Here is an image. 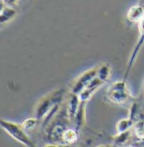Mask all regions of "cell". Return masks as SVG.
Listing matches in <instances>:
<instances>
[{"label":"cell","instance_id":"obj_13","mask_svg":"<svg viewBox=\"0 0 144 147\" xmlns=\"http://www.w3.org/2000/svg\"><path fill=\"white\" fill-rule=\"evenodd\" d=\"M134 123H135V122L131 118H127L121 119L116 123V131L117 133H123L128 131L134 126Z\"/></svg>","mask_w":144,"mask_h":147},{"label":"cell","instance_id":"obj_7","mask_svg":"<svg viewBox=\"0 0 144 147\" xmlns=\"http://www.w3.org/2000/svg\"><path fill=\"white\" fill-rule=\"evenodd\" d=\"M127 15L130 22L138 24L144 19V7L143 5H134L130 8Z\"/></svg>","mask_w":144,"mask_h":147},{"label":"cell","instance_id":"obj_3","mask_svg":"<svg viewBox=\"0 0 144 147\" xmlns=\"http://www.w3.org/2000/svg\"><path fill=\"white\" fill-rule=\"evenodd\" d=\"M98 69L99 67H95L89 70H87L86 72L82 74L75 81L73 86L72 88V93L79 95L84 89L86 88V86L90 83V81L96 77L97 74H98Z\"/></svg>","mask_w":144,"mask_h":147},{"label":"cell","instance_id":"obj_10","mask_svg":"<svg viewBox=\"0 0 144 147\" xmlns=\"http://www.w3.org/2000/svg\"><path fill=\"white\" fill-rule=\"evenodd\" d=\"M16 15V10L15 8H10L4 6L2 4L1 8V13H0V22L1 24H4L6 22H9Z\"/></svg>","mask_w":144,"mask_h":147},{"label":"cell","instance_id":"obj_8","mask_svg":"<svg viewBox=\"0 0 144 147\" xmlns=\"http://www.w3.org/2000/svg\"><path fill=\"white\" fill-rule=\"evenodd\" d=\"M66 129H66L65 124L61 123H57L52 125L51 130L49 131L48 136L50 140H53L54 142H58L61 140L62 141V135Z\"/></svg>","mask_w":144,"mask_h":147},{"label":"cell","instance_id":"obj_17","mask_svg":"<svg viewBox=\"0 0 144 147\" xmlns=\"http://www.w3.org/2000/svg\"><path fill=\"white\" fill-rule=\"evenodd\" d=\"M37 120H38V119L36 118H28V119L25 120L21 125H22L23 129H24L26 132H29V131H31V130L36 126Z\"/></svg>","mask_w":144,"mask_h":147},{"label":"cell","instance_id":"obj_1","mask_svg":"<svg viewBox=\"0 0 144 147\" xmlns=\"http://www.w3.org/2000/svg\"><path fill=\"white\" fill-rule=\"evenodd\" d=\"M105 98L108 102L119 106H125L133 100L125 80L111 84L105 92Z\"/></svg>","mask_w":144,"mask_h":147},{"label":"cell","instance_id":"obj_9","mask_svg":"<svg viewBox=\"0 0 144 147\" xmlns=\"http://www.w3.org/2000/svg\"><path fill=\"white\" fill-rule=\"evenodd\" d=\"M133 134L136 137V144L144 146V119L139 120L135 123L133 126Z\"/></svg>","mask_w":144,"mask_h":147},{"label":"cell","instance_id":"obj_18","mask_svg":"<svg viewBox=\"0 0 144 147\" xmlns=\"http://www.w3.org/2000/svg\"><path fill=\"white\" fill-rule=\"evenodd\" d=\"M19 3V0H2V4L7 7L15 8Z\"/></svg>","mask_w":144,"mask_h":147},{"label":"cell","instance_id":"obj_11","mask_svg":"<svg viewBox=\"0 0 144 147\" xmlns=\"http://www.w3.org/2000/svg\"><path fill=\"white\" fill-rule=\"evenodd\" d=\"M77 129H67L62 135V141L64 144L67 145H72L75 144L78 140V134Z\"/></svg>","mask_w":144,"mask_h":147},{"label":"cell","instance_id":"obj_4","mask_svg":"<svg viewBox=\"0 0 144 147\" xmlns=\"http://www.w3.org/2000/svg\"><path fill=\"white\" fill-rule=\"evenodd\" d=\"M138 26H139V30H140V35H139V37H138V40L137 42V44L135 46V47H134V49L132 51V53L131 55V58L129 59V63H128V67H127V71L126 77H127V74L130 71V69L132 68L136 59H137L139 53H140V50L142 49V47H143L144 45V19L138 23Z\"/></svg>","mask_w":144,"mask_h":147},{"label":"cell","instance_id":"obj_15","mask_svg":"<svg viewBox=\"0 0 144 147\" xmlns=\"http://www.w3.org/2000/svg\"><path fill=\"white\" fill-rule=\"evenodd\" d=\"M111 73V70L110 65L109 64H102L98 69L97 76H99L103 81H104L106 83L110 80Z\"/></svg>","mask_w":144,"mask_h":147},{"label":"cell","instance_id":"obj_16","mask_svg":"<svg viewBox=\"0 0 144 147\" xmlns=\"http://www.w3.org/2000/svg\"><path fill=\"white\" fill-rule=\"evenodd\" d=\"M141 114H142V111L141 108L139 107V105L137 103L133 102L131 104V109H130V118H131L135 123L142 120L141 118Z\"/></svg>","mask_w":144,"mask_h":147},{"label":"cell","instance_id":"obj_5","mask_svg":"<svg viewBox=\"0 0 144 147\" xmlns=\"http://www.w3.org/2000/svg\"><path fill=\"white\" fill-rule=\"evenodd\" d=\"M104 84H105V82L103 81L99 76L96 75V77H94L90 81V83L87 86L86 88L78 95L80 100L84 101V102H87L88 100H89L91 98V96H93V94Z\"/></svg>","mask_w":144,"mask_h":147},{"label":"cell","instance_id":"obj_2","mask_svg":"<svg viewBox=\"0 0 144 147\" xmlns=\"http://www.w3.org/2000/svg\"><path fill=\"white\" fill-rule=\"evenodd\" d=\"M2 129H3L14 140H17L25 146H34L33 141L30 140L27 132L23 129L22 125L15 123L13 122L2 119L0 122Z\"/></svg>","mask_w":144,"mask_h":147},{"label":"cell","instance_id":"obj_14","mask_svg":"<svg viewBox=\"0 0 144 147\" xmlns=\"http://www.w3.org/2000/svg\"><path fill=\"white\" fill-rule=\"evenodd\" d=\"M130 138H131V129L126 132L118 133L117 135L114 138L113 144L115 146H121L127 145L128 143Z\"/></svg>","mask_w":144,"mask_h":147},{"label":"cell","instance_id":"obj_6","mask_svg":"<svg viewBox=\"0 0 144 147\" xmlns=\"http://www.w3.org/2000/svg\"><path fill=\"white\" fill-rule=\"evenodd\" d=\"M80 104H81V100L79 98V96L72 93L68 99V102L67 106V113L70 120H74L75 116L79 109Z\"/></svg>","mask_w":144,"mask_h":147},{"label":"cell","instance_id":"obj_12","mask_svg":"<svg viewBox=\"0 0 144 147\" xmlns=\"http://www.w3.org/2000/svg\"><path fill=\"white\" fill-rule=\"evenodd\" d=\"M85 102H84V101H81V104H80V107H79V109L75 116L74 118V121H75V123H76V129L78 131L82 125L84 124V118H85Z\"/></svg>","mask_w":144,"mask_h":147}]
</instances>
